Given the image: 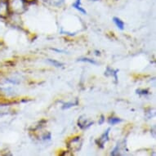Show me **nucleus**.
<instances>
[{
  "instance_id": "2",
  "label": "nucleus",
  "mask_w": 156,
  "mask_h": 156,
  "mask_svg": "<svg viewBox=\"0 0 156 156\" xmlns=\"http://www.w3.org/2000/svg\"><path fill=\"white\" fill-rule=\"evenodd\" d=\"M81 146H82V141H81L80 136L74 137V138L71 139V140L68 142V148H69L72 152H73V151H74V152L79 151L80 149H81Z\"/></svg>"
},
{
  "instance_id": "9",
  "label": "nucleus",
  "mask_w": 156,
  "mask_h": 156,
  "mask_svg": "<svg viewBox=\"0 0 156 156\" xmlns=\"http://www.w3.org/2000/svg\"><path fill=\"white\" fill-rule=\"evenodd\" d=\"M79 62H88L90 64H92V65H97V62H95L94 60H92L90 59V58H86V57H83V58H80V59L78 60Z\"/></svg>"
},
{
  "instance_id": "3",
  "label": "nucleus",
  "mask_w": 156,
  "mask_h": 156,
  "mask_svg": "<svg viewBox=\"0 0 156 156\" xmlns=\"http://www.w3.org/2000/svg\"><path fill=\"white\" fill-rule=\"evenodd\" d=\"M10 13L8 8V1L7 0H1L0 1V16L4 17Z\"/></svg>"
},
{
  "instance_id": "6",
  "label": "nucleus",
  "mask_w": 156,
  "mask_h": 156,
  "mask_svg": "<svg viewBox=\"0 0 156 156\" xmlns=\"http://www.w3.org/2000/svg\"><path fill=\"white\" fill-rule=\"evenodd\" d=\"M72 6H73V8H74L78 11H80V12H82L83 14H87V12H86L83 8H81V0H76V1L72 4Z\"/></svg>"
},
{
  "instance_id": "5",
  "label": "nucleus",
  "mask_w": 156,
  "mask_h": 156,
  "mask_svg": "<svg viewBox=\"0 0 156 156\" xmlns=\"http://www.w3.org/2000/svg\"><path fill=\"white\" fill-rule=\"evenodd\" d=\"M92 124H93V122L87 123V121L85 120V119L83 121H82L81 119H80L79 121H78V126H79L80 128H82V129H85V128H89L90 126L92 125Z\"/></svg>"
},
{
  "instance_id": "8",
  "label": "nucleus",
  "mask_w": 156,
  "mask_h": 156,
  "mask_svg": "<svg viewBox=\"0 0 156 156\" xmlns=\"http://www.w3.org/2000/svg\"><path fill=\"white\" fill-rule=\"evenodd\" d=\"M122 122V119L119 118H115V117H112V118L109 119L108 120V123H110V125H115L119 123H121Z\"/></svg>"
},
{
  "instance_id": "12",
  "label": "nucleus",
  "mask_w": 156,
  "mask_h": 156,
  "mask_svg": "<svg viewBox=\"0 0 156 156\" xmlns=\"http://www.w3.org/2000/svg\"><path fill=\"white\" fill-rule=\"evenodd\" d=\"M49 2L54 6H61L64 2V0H49Z\"/></svg>"
},
{
  "instance_id": "15",
  "label": "nucleus",
  "mask_w": 156,
  "mask_h": 156,
  "mask_svg": "<svg viewBox=\"0 0 156 156\" xmlns=\"http://www.w3.org/2000/svg\"><path fill=\"white\" fill-rule=\"evenodd\" d=\"M52 50H53V51H57V52H66V51H63V50H59V49L52 48Z\"/></svg>"
},
{
  "instance_id": "1",
  "label": "nucleus",
  "mask_w": 156,
  "mask_h": 156,
  "mask_svg": "<svg viewBox=\"0 0 156 156\" xmlns=\"http://www.w3.org/2000/svg\"><path fill=\"white\" fill-rule=\"evenodd\" d=\"M10 13L14 12L20 14L26 10L25 0H7Z\"/></svg>"
},
{
  "instance_id": "11",
  "label": "nucleus",
  "mask_w": 156,
  "mask_h": 156,
  "mask_svg": "<svg viewBox=\"0 0 156 156\" xmlns=\"http://www.w3.org/2000/svg\"><path fill=\"white\" fill-rule=\"evenodd\" d=\"M78 105V101H75V102H67L65 103L64 105L62 106V109L63 110H66V109H69V108H71L73 106H75V105Z\"/></svg>"
},
{
  "instance_id": "18",
  "label": "nucleus",
  "mask_w": 156,
  "mask_h": 156,
  "mask_svg": "<svg viewBox=\"0 0 156 156\" xmlns=\"http://www.w3.org/2000/svg\"><path fill=\"white\" fill-rule=\"evenodd\" d=\"M92 1H98V0H92Z\"/></svg>"
},
{
  "instance_id": "16",
  "label": "nucleus",
  "mask_w": 156,
  "mask_h": 156,
  "mask_svg": "<svg viewBox=\"0 0 156 156\" xmlns=\"http://www.w3.org/2000/svg\"><path fill=\"white\" fill-rule=\"evenodd\" d=\"M95 52H96V55H97V56H99V55H100V51H98L97 50H96Z\"/></svg>"
},
{
  "instance_id": "17",
  "label": "nucleus",
  "mask_w": 156,
  "mask_h": 156,
  "mask_svg": "<svg viewBox=\"0 0 156 156\" xmlns=\"http://www.w3.org/2000/svg\"><path fill=\"white\" fill-rule=\"evenodd\" d=\"M33 1H34V0H25L26 3H30V2H33Z\"/></svg>"
},
{
  "instance_id": "13",
  "label": "nucleus",
  "mask_w": 156,
  "mask_h": 156,
  "mask_svg": "<svg viewBox=\"0 0 156 156\" xmlns=\"http://www.w3.org/2000/svg\"><path fill=\"white\" fill-rule=\"evenodd\" d=\"M136 93L139 95H147L149 94V91L146 89H137L136 91Z\"/></svg>"
},
{
  "instance_id": "7",
  "label": "nucleus",
  "mask_w": 156,
  "mask_h": 156,
  "mask_svg": "<svg viewBox=\"0 0 156 156\" xmlns=\"http://www.w3.org/2000/svg\"><path fill=\"white\" fill-rule=\"evenodd\" d=\"M113 21L115 22V24L116 25V26L118 27L119 30H123L124 29V23H123V21H121V19H119V17H114L113 18Z\"/></svg>"
},
{
  "instance_id": "14",
  "label": "nucleus",
  "mask_w": 156,
  "mask_h": 156,
  "mask_svg": "<svg viewBox=\"0 0 156 156\" xmlns=\"http://www.w3.org/2000/svg\"><path fill=\"white\" fill-rule=\"evenodd\" d=\"M105 120V119H104V116L101 115V121H99V124H102L103 122Z\"/></svg>"
},
{
  "instance_id": "10",
  "label": "nucleus",
  "mask_w": 156,
  "mask_h": 156,
  "mask_svg": "<svg viewBox=\"0 0 156 156\" xmlns=\"http://www.w3.org/2000/svg\"><path fill=\"white\" fill-rule=\"evenodd\" d=\"M48 62H50L51 64L53 65L54 66H56V67L64 66V64H63V63H62V62H57V61H56V60L48 59Z\"/></svg>"
},
{
  "instance_id": "4",
  "label": "nucleus",
  "mask_w": 156,
  "mask_h": 156,
  "mask_svg": "<svg viewBox=\"0 0 156 156\" xmlns=\"http://www.w3.org/2000/svg\"><path fill=\"white\" fill-rule=\"evenodd\" d=\"M110 128H108L107 130L103 133L102 136H101L100 138L97 141V144L100 148H103L104 147V144L109 140V133H110Z\"/></svg>"
}]
</instances>
